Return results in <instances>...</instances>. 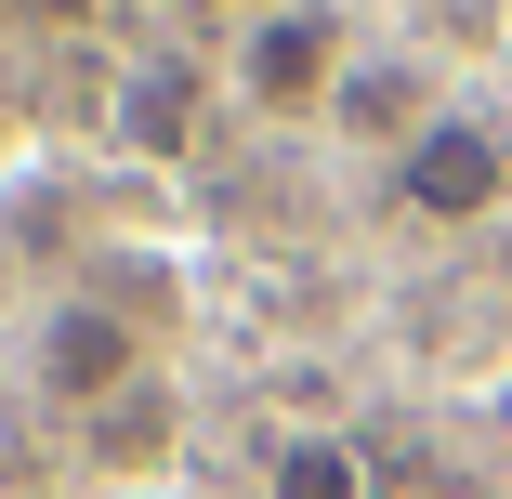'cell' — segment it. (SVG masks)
<instances>
[{"instance_id": "6da1fadb", "label": "cell", "mask_w": 512, "mask_h": 499, "mask_svg": "<svg viewBox=\"0 0 512 499\" xmlns=\"http://www.w3.org/2000/svg\"><path fill=\"white\" fill-rule=\"evenodd\" d=\"M512 197V132L499 119H473V106H434L421 132L394 145V211L407 224H434V237H460V224H486Z\"/></svg>"}, {"instance_id": "7a4b0ae2", "label": "cell", "mask_w": 512, "mask_h": 499, "mask_svg": "<svg viewBox=\"0 0 512 499\" xmlns=\"http://www.w3.org/2000/svg\"><path fill=\"white\" fill-rule=\"evenodd\" d=\"M237 92L263 119H316L342 92V14H329V0H263L250 40H237Z\"/></svg>"}, {"instance_id": "3957f363", "label": "cell", "mask_w": 512, "mask_h": 499, "mask_svg": "<svg viewBox=\"0 0 512 499\" xmlns=\"http://www.w3.org/2000/svg\"><path fill=\"white\" fill-rule=\"evenodd\" d=\"M40 381L66 394V408L132 394V316H119V303H53V329H40Z\"/></svg>"}, {"instance_id": "277c9868", "label": "cell", "mask_w": 512, "mask_h": 499, "mask_svg": "<svg viewBox=\"0 0 512 499\" xmlns=\"http://www.w3.org/2000/svg\"><path fill=\"white\" fill-rule=\"evenodd\" d=\"M276 499H368V460L342 434H289L276 447Z\"/></svg>"}, {"instance_id": "5b68a950", "label": "cell", "mask_w": 512, "mask_h": 499, "mask_svg": "<svg viewBox=\"0 0 512 499\" xmlns=\"http://www.w3.org/2000/svg\"><path fill=\"white\" fill-rule=\"evenodd\" d=\"M342 119H355V132H394V145H407V132H421L434 106H407V79H394V66H368V79H342Z\"/></svg>"}, {"instance_id": "8992f818", "label": "cell", "mask_w": 512, "mask_h": 499, "mask_svg": "<svg viewBox=\"0 0 512 499\" xmlns=\"http://www.w3.org/2000/svg\"><path fill=\"white\" fill-rule=\"evenodd\" d=\"M27 14H40V27H79V14H106V0H27Z\"/></svg>"}]
</instances>
